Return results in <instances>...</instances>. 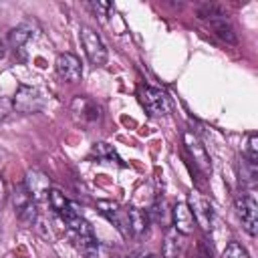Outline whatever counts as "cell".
<instances>
[{
  "label": "cell",
  "mask_w": 258,
  "mask_h": 258,
  "mask_svg": "<svg viewBox=\"0 0 258 258\" xmlns=\"http://www.w3.org/2000/svg\"><path fill=\"white\" fill-rule=\"evenodd\" d=\"M48 204H50V208L58 214V212H62V210L69 206V200L64 198V194H62L60 189L52 187V189H50V194H48Z\"/></svg>",
  "instance_id": "20"
},
{
  "label": "cell",
  "mask_w": 258,
  "mask_h": 258,
  "mask_svg": "<svg viewBox=\"0 0 258 258\" xmlns=\"http://www.w3.org/2000/svg\"><path fill=\"white\" fill-rule=\"evenodd\" d=\"M42 93L40 89L36 87H28V85H20L14 93V99H12V109H16L18 113H36L42 109Z\"/></svg>",
  "instance_id": "2"
},
{
  "label": "cell",
  "mask_w": 258,
  "mask_h": 258,
  "mask_svg": "<svg viewBox=\"0 0 258 258\" xmlns=\"http://www.w3.org/2000/svg\"><path fill=\"white\" fill-rule=\"evenodd\" d=\"M234 206H236V214L242 222V228L250 236H256V232H258V204H256V200L252 196L244 194V196L236 198Z\"/></svg>",
  "instance_id": "4"
},
{
  "label": "cell",
  "mask_w": 258,
  "mask_h": 258,
  "mask_svg": "<svg viewBox=\"0 0 258 258\" xmlns=\"http://www.w3.org/2000/svg\"><path fill=\"white\" fill-rule=\"evenodd\" d=\"M179 250H181V234L171 228L165 232V238L161 244V256L163 258H177Z\"/></svg>",
  "instance_id": "15"
},
{
  "label": "cell",
  "mask_w": 258,
  "mask_h": 258,
  "mask_svg": "<svg viewBox=\"0 0 258 258\" xmlns=\"http://www.w3.org/2000/svg\"><path fill=\"white\" fill-rule=\"evenodd\" d=\"M22 183H24V187H26V191H28V196L34 204H40V202L48 200V194L52 189L50 177L46 173H42L40 169H28Z\"/></svg>",
  "instance_id": "6"
},
{
  "label": "cell",
  "mask_w": 258,
  "mask_h": 258,
  "mask_svg": "<svg viewBox=\"0 0 258 258\" xmlns=\"http://www.w3.org/2000/svg\"><path fill=\"white\" fill-rule=\"evenodd\" d=\"M4 56V44H2V40H0V58Z\"/></svg>",
  "instance_id": "26"
},
{
  "label": "cell",
  "mask_w": 258,
  "mask_h": 258,
  "mask_svg": "<svg viewBox=\"0 0 258 258\" xmlns=\"http://www.w3.org/2000/svg\"><path fill=\"white\" fill-rule=\"evenodd\" d=\"M10 198H12V206H14V212H16V214H20L24 208H28V206L32 204V200H30V196H28V191H26L24 183L14 185V189H12Z\"/></svg>",
  "instance_id": "18"
},
{
  "label": "cell",
  "mask_w": 258,
  "mask_h": 258,
  "mask_svg": "<svg viewBox=\"0 0 258 258\" xmlns=\"http://www.w3.org/2000/svg\"><path fill=\"white\" fill-rule=\"evenodd\" d=\"M119 258H127V256H119Z\"/></svg>",
  "instance_id": "28"
},
{
  "label": "cell",
  "mask_w": 258,
  "mask_h": 258,
  "mask_svg": "<svg viewBox=\"0 0 258 258\" xmlns=\"http://www.w3.org/2000/svg\"><path fill=\"white\" fill-rule=\"evenodd\" d=\"M81 42H83L85 54H87V58H89L91 64L103 67L107 62V48H105L103 40L99 38V34L93 28H89V26H83L81 28Z\"/></svg>",
  "instance_id": "3"
},
{
  "label": "cell",
  "mask_w": 258,
  "mask_h": 258,
  "mask_svg": "<svg viewBox=\"0 0 258 258\" xmlns=\"http://www.w3.org/2000/svg\"><path fill=\"white\" fill-rule=\"evenodd\" d=\"M71 113H73V119L81 125H93L101 117L99 105L89 97H75L71 103Z\"/></svg>",
  "instance_id": "8"
},
{
  "label": "cell",
  "mask_w": 258,
  "mask_h": 258,
  "mask_svg": "<svg viewBox=\"0 0 258 258\" xmlns=\"http://www.w3.org/2000/svg\"><path fill=\"white\" fill-rule=\"evenodd\" d=\"M54 67H56L58 77L62 81H67V83H79L81 77H83V64L71 52H60L56 56V60H54Z\"/></svg>",
  "instance_id": "10"
},
{
  "label": "cell",
  "mask_w": 258,
  "mask_h": 258,
  "mask_svg": "<svg viewBox=\"0 0 258 258\" xmlns=\"http://www.w3.org/2000/svg\"><path fill=\"white\" fill-rule=\"evenodd\" d=\"M12 111V101L10 99H0V121Z\"/></svg>",
  "instance_id": "23"
},
{
  "label": "cell",
  "mask_w": 258,
  "mask_h": 258,
  "mask_svg": "<svg viewBox=\"0 0 258 258\" xmlns=\"http://www.w3.org/2000/svg\"><path fill=\"white\" fill-rule=\"evenodd\" d=\"M187 208H189V212L194 216V222L204 232H210L214 228V210H212V204L200 191H191L187 196Z\"/></svg>",
  "instance_id": "1"
},
{
  "label": "cell",
  "mask_w": 258,
  "mask_h": 258,
  "mask_svg": "<svg viewBox=\"0 0 258 258\" xmlns=\"http://www.w3.org/2000/svg\"><path fill=\"white\" fill-rule=\"evenodd\" d=\"M6 183H4V179H2V175H0V208H2V204H4V200H6Z\"/></svg>",
  "instance_id": "25"
},
{
  "label": "cell",
  "mask_w": 258,
  "mask_h": 258,
  "mask_svg": "<svg viewBox=\"0 0 258 258\" xmlns=\"http://www.w3.org/2000/svg\"><path fill=\"white\" fill-rule=\"evenodd\" d=\"M91 155H95L99 161H115V163H119V165H123V161H121V157L117 155V151L113 149V145H109V143H105V141H97V143H93V147H91Z\"/></svg>",
  "instance_id": "17"
},
{
  "label": "cell",
  "mask_w": 258,
  "mask_h": 258,
  "mask_svg": "<svg viewBox=\"0 0 258 258\" xmlns=\"http://www.w3.org/2000/svg\"><path fill=\"white\" fill-rule=\"evenodd\" d=\"M141 258H157V256H153V254H149V256H141Z\"/></svg>",
  "instance_id": "27"
},
{
  "label": "cell",
  "mask_w": 258,
  "mask_h": 258,
  "mask_svg": "<svg viewBox=\"0 0 258 258\" xmlns=\"http://www.w3.org/2000/svg\"><path fill=\"white\" fill-rule=\"evenodd\" d=\"M127 218H129V232L131 236L139 238L147 232V226H149V216L147 212L139 210V208H127Z\"/></svg>",
  "instance_id": "14"
},
{
  "label": "cell",
  "mask_w": 258,
  "mask_h": 258,
  "mask_svg": "<svg viewBox=\"0 0 258 258\" xmlns=\"http://www.w3.org/2000/svg\"><path fill=\"white\" fill-rule=\"evenodd\" d=\"M256 183H258V165L242 157V161H240V185L252 189Z\"/></svg>",
  "instance_id": "16"
},
{
  "label": "cell",
  "mask_w": 258,
  "mask_h": 258,
  "mask_svg": "<svg viewBox=\"0 0 258 258\" xmlns=\"http://www.w3.org/2000/svg\"><path fill=\"white\" fill-rule=\"evenodd\" d=\"M141 103H143L145 111L153 117H163L171 111L169 97L161 89H155V87H145L141 91Z\"/></svg>",
  "instance_id": "7"
},
{
  "label": "cell",
  "mask_w": 258,
  "mask_h": 258,
  "mask_svg": "<svg viewBox=\"0 0 258 258\" xmlns=\"http://www.w3.org/2000/svg\"><path fill=\"white\" fill-rule=\"evenodd\" d=\"M206 10H208V12H202V10H200V18H208L212 30H214L222 40H226V42H236V32H234L230 20H228L220 10H216L214 6H208Z\"/></svg>",
  "instance_id": "9"
},
{
  "label": "cell",
  "mask_w": 258,
  "mask_h": 258,
  "mask_svg": "<svg viewBox=\"0 0 258 258\" xmlns=\"http://www.w3.org/2000/svg\"><path fill=\"white\" fill-rule=\"evenodd\" d=\"M222 258H250V256H248V250H246L240 242H230V244L224 248Z\"/></svg>",
  "instance_id": "21"
},
{
  "label": "cell",
  "mask_w": 258,
  "mask_h": 258,
  "mask_svg": "<svg viewBox=\"0 0 258 258\" xmlns=\"http://www.w3.org/2000/svg\"><path fill=\"white\" fill-rule=\"evenodd\" d=\"M97 208H99V212L117 228V232H119L123 238H129V236H131V232H129L127 208H123L121 204L111 202V200H99V202H97Z\"/></svg>",
  "instance_id": "5"
},
{
  "label": "cell",
  "mask_w": 258,
  "mask_h": 258,
  "mask_svg": "<svg viewBox=\"0 0 258 258\" xmlns=\"http://www.w3.org/2000/svg\"><path fill=\"white\" fill-rule=\"evenodd\" d=\"M171 224H173V230H177L181 236H187V234L194 232L196 222H194V216H191V212H189L185 202H177L173 206V210H171Z\"/></svg>",
  "instance_id": "12"
},
{
  "label": "cell",
  "mask_w": 258,
  "mask_h": 258,
  "mask_svg": "<svg viewBox=\"0 0 258 258\" xmlns=\"http://www.w3.org/2000/svg\"><path fill=\"white\" fill-rule=\"evenodd\" d=\"M183 145H185V149L189 151L194 163H196L204 173H210V171H212L210 155H208L206 147L202 145V141L198 139V135H194L191 131H185V133H183Z\"/></svg>",
  "instance_id": "11"
},
{
  "label": "cell",
  "mask_w": 258,
  "mask_h": 258,
  "mask_svg": "<svg viewBox=\"0 0 258 258\" xmlns=\"http://www.w3.org/2000/svg\"><path fill=\"white\" fill-rule=\"evenodd\" d=\"M244 159L258 163V135L256 133H248V147L244 151Z\"/></svg>",
  "instance_id": "22"
},
{
  "label": "cell",
  "mask_w": 258,
  "mask_h": 258,
  "mask_svg": "<svg viewBox=\"0 0 258 258\" xmlns=\"http://www.w3.org/2000/svg\"><path fill=\"white\" fill-rule=\"evenodd\" d=\"M200 258H214L212 248H208L206 240H200Z\"/></svg>",
  "instance_id": "24"
},
{
  "label": "cell",
  "mask_w": 258,
  "mask_h": 258,
  "mask_svg": "<svg viewBox=\"0 0 258 258\" xmlns=\"http://www.w3.org/2000/svg\"><path fill=\"white\" fill-rule=\"evenodd\" d=\"M79 248L83 252L85 258H97L99 256V242L95 236H87V238H79Z\"/></svg>",
  "instance_id": "19"
},
{
  "label": "cell",
  "mask_w": 258,
  "mask_h": 258,
  "mask_svg": "<svg viewBox=\"0 0 258 258\" xmlns=\"http://www.w3.org/2000/svg\"><path fill=\"white\" fill-rule=\"evenodd\" d=\"M30 36H32V28H30L28 24L16 26V28H12V30L8 32V42H10L12 50H14V54H18V56H20V60H24V58H26L22 50H24V44L30 40Z\"/></svg>",
  "instance_id": "13"
}]
</instances>
